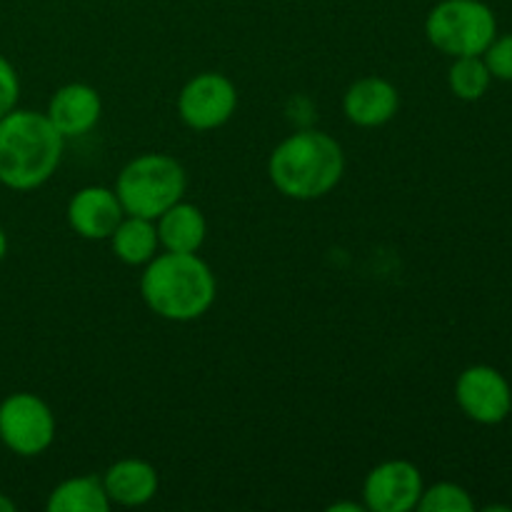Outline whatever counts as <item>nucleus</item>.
<instances>
[{
    "label": "nucleus",
    "mask_w": 512,
    "mask_h": 512,
    "mask_svg": "<svg viewBox=\"0 0 512 512\" xmlns=\"http://www.w3.org/2000/svg\"><path fill=\"white\" fill-rule=\"evenodd\" d=\"M420 512H473L475 503L468 490L455 483H435L423 490L418 500Z\"/></svg>",
    "instance_id": "a211bd4d"
},
{
    "label": "nucleus",
    "mask_w": 512,
    "mask_h": 512,
    "mask_svg": "<svg viewBox=\"0 0 512 512\" xmlns=\"http://www.w3.org/2000/svg\"><path fill=\"white\" fill-rule=\"evenodd\" d=\"M455 400L470 420L483 425L503 423L512 408L508 380L490 365H473L463 370L455 383Z\"/></svg>",
    "instance_id": "6e6552de"
},
{
    "label": "nucleus",
    "mask_w": 512,
    "mask_h": 512,
    "mask_svg": "<svg viewBox=\"0 0 512 512\" xmlns=\"http://www.w3.org/2000/svg\"><path fill=\"white\" fill-rule=\"evenodd\" d=\"M123 218L125 210L115 190L103 185L78 190L68 203V225L85 240H108Z\"/></svg>",
    "instance_id": "9d476101"
},
{
    "label": "nucleus",
    "mask_w": 512,
    "mask_h": 512,
    "mask_svg": "<svg viewBox=\"0 0 512 512\" xmlns=\"http://www.w3.org/2000/svg\"><path fill=\"white\" fill-rule=\"evenodd\" d=\"M483 55L493 78L510 80L512 83V33L503 35V38H495Z\"/></svg>",
    "instance_id": "6ab92c4d"
},
{
    "label": "nucleus",
    "mask_w": 512,
    "mask_h": 512,
    "mask_svg": "<svg viewBox=\"0 0 512 512\" xmlns=\"http://www.w3.org/2000/svg\"><path fill=\"white\" fill-rule=\"evenodd\" d=\"M498 23L493 10L480 0H443L430 10L425 35L445 55H483L495 40Z\"/></svg>",
    "instance_id": "39448f33"
},
{
    "label": "nucleus",
    "mask_w": 512,
    "mask_h": 512,
    "mask_svg": "<svg viewBox=\"0 0 512 512\" xmlns=\"http://www.w3.org/2000/svg\"><path fill=\"white\" fill-rule=\"evenodd\" d=\"M345 153L335 138L320 130H300L285 138L268 160L275 188L293 200H318L340 183Z\"/></svg>",
    "instance_id": "7ed1b4c3"
},
{
    "label": "nucleus",
    "mask_w": 512,
    "mask_h": 512,
    "mask_svg": "<svg viewBox=\"0 0 512 512\" xmlns=\"http://www.w3.org/2000/svg\"><path fill=\"white\" fill-rule=\"evenodd\" d=\"M490 75L488 65L480 55H463V58H455L453 68L448 73L450 90H453L455 98L460 100H480L485 95V90L490 88Z\"/></svg>",
    "instance_id": "f3484780"
},
{
    "label": "nucleus",
    "mask_w": 512,
    "mask_h": 512,
    "mask_svg": "<svg viewBox=\"0 0 512 512\" xmlns=\"http://www.w3.org/2000/svg\"><path fill=\"white\" fill-rule=\"evenodd\" d=\"M0 512H15V503L3 493H0Z\"/></svg>",
    "instance_id": "4be33fe9"
},
{
    "label": "nucleus",
    "mask_w": 512,
    "mask_h": 512,
    "mask_svg": "<svg viewBox=\"0 0 512 512\" xmlns=\"http://www.w3.org/2000/svg\"><path fill=\"white\" fill-rule=\"evenodd\" d=\"M140 293L158 318L190 323L215 303V275L198 253L165 250L145 265Z\"/></svg>",
    "instance_id": "f03ea898"
},
{
    "label": "nucleus",
    "mask_w": 512,
    "mask_h": 512,
    "mask_svg": "<svg viewBox=\"0 0 512 512\" xmlns=\"http://www.w3.org/2000/svg\"><path fill=\"white\" fill-rule=\"evenodd\" d=\"M155 228H158L160 245L170 253H198L208 233V223L198 205L183 200L170 205L158 218Z\"/></svg>",
    "instance_id": "4468645a"
},
{
    "label": "nucleus",
    "mask_w": 512,
    "mask_h": 512,
    "mask_svg": "<svg viewBox=\"0 0 512 512\" xmlns=\"http://www.w3.org/2000/svg\"><path fill=\"white\" fill-rule=\"evenodd\" d=\"M5 253H8V235H5V230L0 228V263H3Z\"/></svg>",
    "instance_id": "5701e85b"
},
{
    "label": "nucleus",
    "mask_w": 512,
    "mask_h": 512,
    "mask_svg": "<svg viewBox=\"0 0 512 512\" xmlns=\"http://www.w3.org/2000/svg\"><path fill=\"white\" fill-rule=\"evenodd\" d=\"M100 113H103V100L98 90L85 83H68L55 90L45 110L48 120L63 138H80L90 133L98 125Z\"/></svg>",
    "instance_id": "9b49d317"
},
{
    "label": "nucleus",
    "mask_w": 512,
    "mask_h": 512,
    "mask_svg": "<svg viewBox=\"0 0 512 512\" xmlns=\"http://www.w3.org/2000/svg\"><path fill=\"white\" fill-rule=\"evenodd\" d=\"M423 475L408 460L375 465L363 483L365 508L373 512H410L423 495Z\"/></svg>",
    "instance_id": "1a4fd4ad"
},
{
    "label": "nucleus",
    "mask_w": 512,
    "mask_h": 512,
    "mask_svg": "<svg viewBox=\"0 0 512 512\" xmlns=\"http://www.w3.org/2000/svg\"><path fill=\"white\" fill-rule=\"evenodd\" d=\"M110 245L120 263L125 265H148L158 253V228L155 220L125 215L118 228L110 235Z\"/></svg>",
    "instance_id": "2eb2a0df"
},
{
    "label": "nucleus",
    "mask_w": 512,
    "mask_h": 512,
    "mask_svg": "<svg viewBox=\"0 0 512 512\" xmlns=\"http://www.w3.org/2000/svg\"><path fill=\"white\" fill-rule=\"evenodd\" d=\"M238 108V90L223 73H200L183 85L178 113L188 128L215 130L228 123Z\"/></svg>",
    "instance_id": "0eeeda50"
},
{
    "label": "nucleus",
    "mask_w": 512,
    "mask_h": 512,
    "mask_svg": "<svg viewBox=\"0 0 512 512\" xmlns=\"http://www.w3.org/2000/svg\"><path fill=\"white\" fill-rule=\"evenodd\" d=\"M63 145L45 113L10 110L0 118V183L18 193L45 185L58 170Z\"/></svg>",
    "instance_id": "f257e3e1"
},
{
    "label": "nucleus",
    "mask_w": 512,
    "mask_h": 512,
    "mask_svg": "<svg viewBox=\"0 0 512 512\" xmlns=\"http://www.w3.org/2000/svg\"><path fill=\"white\" fill-rule=\"evenodd\" d=\"M0 440L10 453L35 458L55 440V415L33 393H13L0 403Z\"/></svg>",
    "instance_id": "423d86ee"
},
{
    "label": "nucleus",
    "mask_w": 512,
    "mask_h": 512,
    "mask_svg": "<svg viewBox=\"0 0 512 512\" xmlns=\"http://www.w3.org/2000/svg\"><path fill=\"white\" fill-rule=\"evenodd\" d=\"M400 108V95L390 80L385 78H360L348 88L343 98L345 118L360 128H378L390 123Z\"/></svg>",
    "instance_id": "f8f14e48"
},
{
    "label": "nucleus",
    "mask_w": 512,
    "mask_h": 512,
    "mask_svg": "<svg viewBox=\"0 0 512 512\" xmlns=\"http://www.w3.org/2000/svg\"><path fill=\"white\" fill-rule=\"evenodd\" d=\"M20 95V80L15 68L10 65L8 58L0 55V118L15 110V103H18Z\"/></svg>",
    "instance_id": "aec40b11"
},
{
    "label": "nucleus",
    "mask_w": 512,
    "mask_h": 512,
    "mask_svg": "<svg viewBox=\"0 0 512 512\" xmlns=\"http://www.w3.org/2000/svg\"><path fill=\"white\" fill-rule=\"evenodd\" d=\"M110 505L113 503L105 493L103 480L83 475L55 485L45 508L50 512H108Z\"/></svg>",
    "instance_id": "dca6fc26"
},
{
    "label": "nucleus",
    "mask_w": 512,
    "mask_h": 512,
    "mask_svg": "<svg viewBox=\"0 0 512 512\" xmlns=\"http://www.w3.org/2000/svg\"><path fill=\"white\" fill-rule=\"evenodd\" d=\"M103 488L110 503L123 505V508H140L158 493V473L145 460L125 458L105 470Z\"/></svg>",
    "instance_id": "ddd939ff"
},
{
    "label": "nucleus",
    "mask_w": 512,
    "mask_h": 512,
    "mask_svg": "<svg viewBox=\"0 0 512 512\" xmlns=\"http://www.w3.org/2000/svg\"><path fill=\"white\" fill-rule=\"evenodd\" d=\"M328 510L330 512H363L368 508H365V505H358V503H335V505H330Z\"/></svg>",
    "instance_id": "412c9836"
},
{
    "label": "nucleus",
    "mask_w": 512,
    "mask_h": 512,
    "mask_svg": "<svg viewBox=\"0 0 512 512\" xmlns=\"http://www.w3.org/2000/svg\"><path fill=\"white\" fill-rule=\"evenodd\" d=\"M185 188L188 175L173 155L145 153L120 170L115 195L125 215L158 220L170 205L183 200Z\"/></svg>",
    "instance_id": "20e7f679"
}]
</instances>
